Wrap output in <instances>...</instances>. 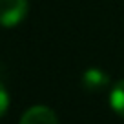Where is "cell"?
<instances>
[{
  "label": "cell",
  "mask_w": 124,
  "mask_h": 124,
  "mask_svg": "<svg viewBox=\"0 0 124 124\" xmlns=\"http://www.w3.org/2000/svg\"><path fill=\"white\" fill-rule=\"evenodd\" d=\"M29 11V0H0V26L16 27Z\"/></svg>",
  "instance_id": "6da1fadb"
},
{
  "label": "cell",
  "mask_w": 124,
  "mask_h": 124,
  "mask_svg": "<svg viewBox=\"0 0 124 124\" xmlns=\"http://www.w3.org/2000/svg\"><path fill=\"white\" fill-rule=\"evenodd\" d=\"M18 124H58L55 111L47 106H31L27 111H24Z\"/></svg>",
  "instance_id": "7a4b0ae2"
},
{
  "label": "cell",
  "mask_w": 124,
  "mask_h": 124,
  "mask_svg": "<svg viewBox=\"0 0 124 124\" xmlns=\"http://www.w3.org/2000/svg\"><path fill=\"white\" fill-rule=\"evenodd\" d=\"M82 84L91 91H97V89H102L109 84V75L99 68H89L82 73Z\"/></svg>",
  "instance_id": "3957f363"
},
{
  "label": "cell",
  "mask_w": 124,
  "mask_h": 124,
  "mask_svg": "<svg viewBox=\"0 0 124 124\" xmlns=\"http://www.w3.org/2000/svg\"><path fill=\"white\" fill-rule=\"evenodd\" d=\"M109 106L117 115L124 117V78L119 80L115 86L111 88L109 93Z\"/></svg>",
  "instance_id": "277c9868"
},
{
  "label": "cell",
  "mask_w": 124,
  "mask_h": 124,
  "mask_svg": "<svg viewBox=\"0 0 124 124\" xmlns=\"http://www.w3.org/2000/svg\"><path fill=\"white\" fill-rule=\"evenodd\" d=\"M8 108H9V93H8V89L4 88V84L0 82V117L6 115Z\"/></svg>",
  "instance_id": "5b68a950"
}]
</instances>
